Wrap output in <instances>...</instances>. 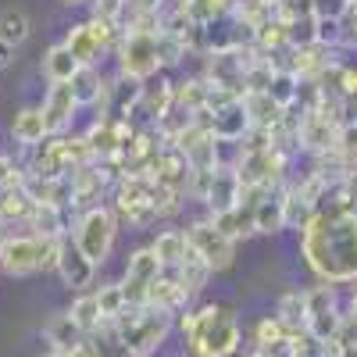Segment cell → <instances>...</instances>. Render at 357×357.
Returning a JSON list of instances; mask_svg holds the SVG:
<instances>
[{"label": "cell", "mask_w": 357, "mask_h": 357, "mask_svg": "<svg viewBox=\"0 0 357 357\" xmlns=\"http://www.w3.org/2000/svg\"><path fill=\"white\" fill-rule=\"evenodd\" d=\"M75 111H79V100H75L72 82H50L47 100H43V118H47L50 136H54V132H65V129L72 126Z\"/></svg>", "instance_id": "10"}, {"label": "cell", "mask_w": 357, "mask_h": 357, "mask_svg": "<svg viewBox=\"0 0 357 357\" xmlns=\"http://www.w3.org/2000/svg\"><path fill=\"white\" fill-rule=\"evenodd\" d=\"M158 33H161V18L158 11L139 18L132 29H126V40L118 47V75L129 82H151L161 68L158 61Z\"/></svg>", "instance_id": "4"}, {"label": "cell", "mask_w": 357, "mask_h": 357, "mask_svg": "<svg viewBox=\"0 0 357 357\" xmlns=\"http://www.w3.org/2000/svg\"><path fill=\"white\" fill-rule=\"evenodd\" d=\"M72 89H75L79 107H82V104H100L107 82L100 79V72H97V68H79V72H75V79H72Z\"/></svg>", "instance_id": "25"}, {"label": "cell", "mask_w": 357, "mask_h": 357, "mask_svg": "<svg viewBox=\"0 0 357 357\" xmlns=\"http://www.w3.org/2000/svg\"><path fill=\"white\" fill-rule=\"evenodd\" d=\"M126 0H97V8H93V18H104V22H114L118 11H122Z\"/></svg>", "instance_id": "30"}, {"label": "cell", "mask_w": 357, "mask_h": 357, "mask_svg": "<svg viewBox=\"0 0 357 357\" xmlns=\"http://www.w3.org/2000/svg\"><path fill=\"white\" fill-rule=\"evenodd\" d=\"M190 301H193V296L186 293L183 282H178V275H175V272H161V275L151 282V289H146V304H143V307L175 314V311H183Z\"/></svg>", "instance_id": "11"}, {"label": "cell", "mask_w": 357, "mask_h": 357, "mask_svg": "<svg viewBox=\"0 0 357 357\" xmlns=\"http://www.w3.org/2000/svg\"><path fill=\"white\" fill-rule=\"evenodd\" d=\"M47 357H65V354H54V350H50V354H47Z\"/></svg>", "instance_id": "33"}, {"label": "cell", "mask_w": 357, "mask_h": 357, "mask_svg": "<svg viewBox=\"0 0 357 357\" xmlns=\"http://www.w3.org/2000/svg\"><path fill=\"white\" fill-rule=\"evenodd\" d=\"M243 197V186H240V175L236 168H215V178H211V190H207V207H211V215H225L232 211L236 204Z\"/></svg>", "instance_id": "12"}, {"label": "cell", "mask_w": 357, "mask_h": 357, "mask_svg": "<svg viewBox=\"0 0 357 357\" xmlns=\"http://www.w3.org/2000/svg\"><path fill=\"white\" fill-rule=\"evenodd\" d=\"M65 4H72V8H75V4H82V0H65Z\"/></svg>", "instance_id": "32"}, {"label": "cell", "mask_w": 357, "mask_h": 357, "mask_svg": "<svg viewBox=\"0 0 357 357\" xmlns=\"http://www.w3.org/2000/svg\"><path fill=\"white\" fill-rule=\"evenodd\" d=\"M57 275L65 279L68 289L89 293V286H93V279H97V264L75 247V240H65L61 243V257H57Z\"/></svg>", "instance_id": "9"}, {"label": "cell", "mask_w": 357, "mask_h": 357, "mask_svg": "<svg viewBox=\"0 0 357 357\" xmlns=\"http://www.w3.org/2000/svg\"><path fill=\"white\" fill-rule=\"evenodd\" d=\"M301 250L325 286L357 282V218L314 211L301 229Z\"/></svg>", "instance_id": "1"}, {"label": "cell", "mask_w": 357, "mask_h": 357, "mask_svg": "<svg viewBox=\"0 0 357 357\" xmlns=\"http://www.w3.org/2000/svg\"><path fill=\"white\" fill-rule=\"evenodd\" d=\"M304 329L318 340V343H329L340 336L343 329V314H340V304H336V289L333 286H314L307 289V321Z\"/></svg>", "instance_id": "8"}, {"label": "cell", "mask_w": 357, "mask_h": 357, "mask_svg": "<svg viewBox=\"0 0 357 357\" xmlns=\"http://www.w3.org/2000/svg\"><path fill=\"white\" fill-rule=\"evenodd\" d=\"M11 132L22 146H40L47 143L50 129H47V118H43V107H22L11 122Z\"/></svg>", "instance_id": "16"}, {"label": "cell", "mask_w": 357, "mask_h": 357, "mask_svg": "<svg viewBox=\"0 0 357 357\" xmlns=\"http://www.w3.org/2000/svg\"><path fill=\"white\" fill-rule=\"evenodd\" d=\"M114 22H104V18H89L82 25H72L68 36H65V47L72 50V57L79 61V68H97L100 54L111 47L114 40Z\"/></svg>", "instance_id": "7"}, {"label": "cell", "mask_w": 357, "mask_h": 357, "mask_svg": "<svg viewBox=\"0 0 357 357\" xmlns=\"http://www.w3.org/2000/svg\"><path fill=\"white\" fill-rule=\"evenodd\" d=\"M114 236H118V215L111 211V207H89V211L79 218L75 225V247L93 261V264H104L111 247H114Z\"/></svg>", "instance_id": "5"}, {"label": "cell", "mask_w": 357, "mask_h": 357, "mask_svg": "<svg viewBox=\"0 0 357 357\" xmlns=\"http://www.w3.org/2000/svg\"><path fill=\"white\" fill-rule=\"evenodd\" d=\"M129 111H143L146 118L161 122V118L172 111V82L158 79V82H143V86H136V97H132Z\"/></svg>", "instance_id": "13"}, {"label": "cell", "mask_w": 357, "mask_h": 357, "mask_svg": "<svg viewBox=\"0 0 357 357\" xmlns=\"http://www.w3.org/2000/svg\"><path fill=\"white\" fill-rule=\"evenodd\" d=\"M186 243L190 250L211 268V272H225V268H232L236 261V243L229 240V236L211 222V218H200L186 229Z\"/></svg>", "instance_id": "6"}, {"label": "cell", "mask_w": 357, "mask_h": 357, "mask_svg": "<svg viewBox=\"0 0 357 357\" xmlns=\"http://www.w3.org/2000/svg\"><path fill=\"white\" fill-rule=\"evenodd\" d=\"M243 107L250 118V129H268L275 132L282 122V107H275V100L268 93H243Z\"/></svg>", "instance_id": "17"}, {"label": "cell", "mask_w": 357, "mask_h": 357, "mask_svg": "<svg viewBox=\"0 0 357 357\" xmlns=\"http://www.w3.org/2000/svg\"><path fill=\"white\" fill-rule=\"evenodd\" d=\"M175 275H178V282L186 286V293H190V296H197V293L204 289V282L211 279V268H207V264H204V261L190 250V254L183 257V264L175 268Z\"/></svg>", "instance_id": "26"}, {"label": "cell", "mask_w": 357, "mask_h": 357, "mask_svg": "<svg viewBox=\"0 0 357 357\" xmlns=\"http://www.w3.org/2000/svg\"><path fill=\"white\" fill-rule=\"evenodd\" d=\"M286 229V204H282V190H268L257 207H254V232H264V236H272Z\"/></svg>", "instance_id": "14"}, {"label": "cell", "mask_w": 357, "mask_h": 357, "mask_svg": "<svg viewBox=\"0 0 357 357\" xmlns=\"http://www.w3.org/2000/svg\"><path fill=\"white\" fill-rule=\"evenodd\" d=\"M82 329L72 321V314H57L50 325H47V343L54 347V354H68L75 343H82Z\"/></svg>", "instance_id": "24"}, {"label": "cell", "mask_w": 357, "mask_h": 357, "mask_svg": "<svg viewBox=\"0 0 357 357\" xmlns=\"http://www.w3.org/2000/svg\"><path fill=\"white\" fill-rule=\"evenodd\" d=\"M186 36H175V33H158V61H161V68H168V65H178L186 57Z\"/></svg>", "instance_id": "28"}, {"label": "cell", "mask_w": 357, "mask_h": 357, "mask_svg": "<svg viewBox=\"0 0 357 357\" xmlns=\"http://www.w3.org/2000/svg\"><path fill=\"white\" fill-rule=\"evenodd\" d=\"M29 225H33V236H40V240H65V211L54 204H33Z\"/></svg>", "instance_id": "18"}, {"label": "cell", "mask_w": 357, "mask_h": 357, "mask_svg": "<svg viewBox=\"0 0 357 357\" xmlns=\"http://www.w3.org/2000/svg\"><path fill=\"white\" fill-rule=\"evenodd\" d=\"M264 93L275 100V107L289 111V107L301 104V79H296L289 68H275V75H272V82H268Z\"/></svg>", "instance_id": "22"}, {"label": "cell", "mask_w": 357, "mask_h": 357, "mask_svg": "<svg viewBox=\"0 0 357 357\" xmlns=\"http://www.w3.org/2000/svg\"><path fill=\"white\" fill-rule=\"evenodd\" d=\"M178 329H183L193 357H232L243 340L236 318L222 304H204L186 311L178 318Z\"/></svg>", "instance_id": "2"}, {"label": "cell", "mask_w": 357, "mask_h": 357, "mask_svg": "<svg viewBox=\"0 0 357 357\" xmlns=\"http://www.w3.org/2000/svg\"><path fill=\"white\" fill-rule=\"evenodd\" d=\"M172 318L175 314H165V311H154V307H126V314L118 321H107L104 329L114 336V343L126 354L151 357L172 336Z\"/></svg>", "instance_id": "3"}, {"label": "cell", "mask_w": 357, "mask_h": 357, "mask_svg": "<svg viewBox=\"0 0 357 357\" xmlns=\"http://www.w3.org/2000/svg\"><path fill=\"white\" fill-rule=\"evenodd\" d=\"M29 33H33V18H29L22 8H4L0 11V43L8 47H22L29 40Z\"/></svg>", "instance_id": "21"}, {"label": "cell", "mask_w": 357, "mask_h": 357, "mask_svg": "<svg viewBox=\"0 0 357 357\" xmlns=\"http://www.w3.org/2000/svg\"><path fill=\"white\" fill-rule=\"evenodd\" d=\"M154 257L161 261L165 272H175L178 264H183V257L190 254V243H186V229H165L158 232V240L151 243Z\"/></svg>", "instance_id": "15"}, {"label": "cell", "mask_w": 357, "mask_h": 357, "mask_svg": "<svg viewBox=\"0 0 357 357\" xmlns=\"http://www.w3.org/2000/svg\"><path fill=\"white\" fill-rule=\"evenodd\" d=\"M97 304H100V314H104V325L107 321H118L126 314V293H122V282H111V286H100L97 289Z\"/></svg>", "instance_id": "27"}, {"label": "cell", "mask_w": 357, "mask_h": 357, "mask_svg": "<svg viewBox=\"0 0 357 357\" xmlns=\"http://www.w3.org/2000/svg\"><path fill=\"white\" fill-rule=\"evenodd\" d=\"M68 314L82 329V336H93V333L104 329V314H100V304H97V293H79Z\"/></svg>", "instance_id": "23"}, {"label": "cell", "mask_w": 357, "mask_h": 357, "mask_svg": "<svg viewBox=\"0 0 357 357\" xmlns=\"http://www.w3.org/2000/svg\"><path fill=\"white\" fill-rule=\"evenodd\" d=\"M289 333H286V325L272 314V318H261L257 325H254V347H275V343H282Z\"/></svg>", "instance_id": "29"}, {"label": "cell", "mask_w": 357, "mask_h": 357, "mask_svg": "<svg viewBox=\"0 0 357 357\" xmlns=\"http://www.w3.org/2000/svg\"><path fill=\"white\" fill-rule=\"evenodd\" d=\"M275 318L286 325V333H296L304 329L307 321V289H289L279 296V307H275Z\"/></svg>", "instance_id": "19"}, {"label": "cell", "mask_w": 357, "mask_h": 357, "mask_svg": "<svg viewBox=\"0 0 357 357\" xmlns=\"http://www.w3.org/2000/svg\"><path fill=\"white\" fill-rule=\"evenodd\" d=\"M11 57H15V47L0 43V68H8V65H11Z\"/></svg>", "instance_id": "31"}, {"label": "cell", "mask_w": 357, "mask_h": 357, "mask_svg": "<svg viewBox=\"0 0 357 357\" xmlns=\"http://www.w3.org/2000/svg\"><path fill=\"white\" fill-rule=\"evenodd\" d=\"M79 72V61L72 57V50L65 43H54L47 54H43V75L50 82H72Z\"/></svg>", "instance_id": "20"}]
</instances>
